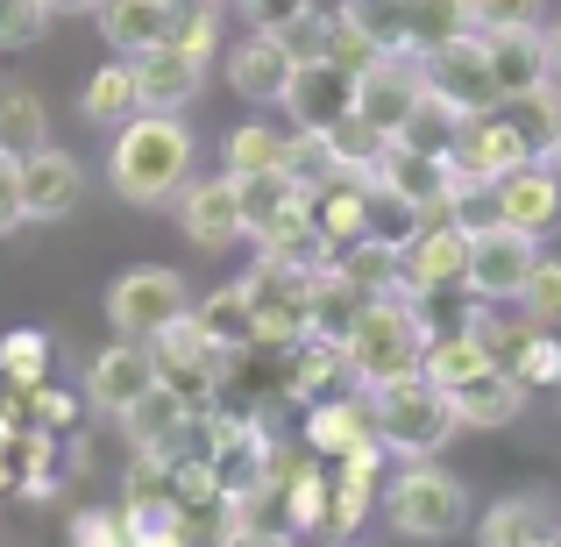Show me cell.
Instances as JSON below:
<instances>
[{
    "label": "cell",
    "instance_id": "cell-1",
    "mask_svg": "<svg viewBox=\"0 0 561 547\" xmlns=\"http://www.w3.org/2000/svg\"><path fill=\"white\" fill-rule=\"evenodd\" d=\"M426 342H434V328H426V299H420V292H383V299H370V314L356 320V334L342 342L348 384H356V391H383V384L420 377V369H426Z\"/></svg>",
    "mask_w": 561,
    "mask_h": 547
},
{
    "label": "cell",
    "instance_id": "cell-2",
    "mask_svg": "<svg viewBox=\"0 0 561 547\" xmlns=\"http://www.w3.org/2000/svg\"><path fill=\"white\" fill-rule=\"evenodd\" d=\"M107 179L128 206H164L171 192H185V179H192L185 114H136V122H122L114 150H107Z\"/></svg>",
    "mask_w": 561,
    "mask_h": 547
},
{
    "label": "cell",
    "instance_id": "cell-3",
    "mask_svg": "<svg viewBox=\"0 0 561 547\" xmlns=\"http://www.w3.org/2000/svg\"><path fill=\"white\" fill-rule=\"evenodd\" d=\"M370 420H377V441H383V455H391V463H434V455L462 434L448 391H440V384H426V369H420V377H405V384H383V391H370Z\"/></svg>",
    "mask_w": 561,
    "mask_h": 547
},
{
    "label": "cell",
    "instance_id": "cell-4",
    "mask_svg": "<svg viewBox=\"0 0 561 547\" xmlns=\"http://www.w3.org/2000/svg\"><path fill=\"white\" fill-rule=\"evenodd\" d=\"M383 520H391V534L405 540H455L469 526V483L455 477V469L434 463H398L391 477H383Z\"/></svg>",
    "mask_w": 561,
    "mask_h": 547
},
{
    "label": "cell",
    "instance_id": "cell-5",
    "mask_svg": "<svg viewBox=\"0 0 561 547\" xmlns=\"http://www.w3.org/2000/svg\"><path fill=\"white\" fill-rule=\"evenodd\" d=\"M206 469H214V483L249 512L277 477H285V455H277L271 426H263L256 412L234 406V412H214V420H206Z\"/></svg>",
    "mask_w": 561,
    "mask_h": 547
},
{
    "label": "cell",
    "instance_id": "cell-6",
    "mask_svg": "<svg viewBox=\"0 0 561 547\" xmlns=\"http://www.w3.org/2000/svg\"><path fill=\"white\" fill-rule=\"evenodd\" d=\"M313 277L320 271H306V263L256 249V263L242 277L249 314H256V349H299L313 334Z\"/></svg>",
    "mask_w": 561,
    "mask_h": 547
},
{
    "label": "cell",
    "instance_id": "cell-7",
    "mask_svg": "<svg viewBox=\"0 0 561 547\" xmlns=\"http://www.w3.org/2000/svg\"><path fill=\"white\" fill-rule=\"evenodd\" d=\"M185 314H192V292H185L179 271H164V263H136V271H122L107 285L114 342H157V334H171Z\"/></svg>",
    "mask_w": 561,
    "mask_h": 547
},
{
    "label": "cell",
    "instance_id": "cell-8",
    "mask_svg": "<svg viewBox=\"0 0 561 547\" xmlns=\"http://www.w3.org/2000/svg\"><path fill=\"white\" fill-rule=\"evenodd\" d=\"M370 185L398 192L405 206H420V214H462V200H477V185L455 171L448 150H420V143H383Z\"/></svg>",
    "mask_w": 561,
    "mask_h": 547
},
{
    "label": "cell",
    "instance_id": "cell-9",
    "mask_svg": "<svg viewBox=\"0 0 561 547\" xmlns=\"http://www.w3.org/2000/svg\"><path fill=\"white\" fill-rule=\"evenodd\" d=\"M420 71H426V93H434L440 107H455L462 122H477V114H497V107H505V86H497L491 50H483L477 29H469V36H455V43H440V50H426Z\"/></svg>",
    "mask_w": 561,
    "mask_h": 547
},
{
    "label": "cell",
    "instance_id": "cell-10",
    "mask_svg": "<svg viewBox=\"0 0 561 547\" xmlns=\"http://www.w3.org/2000/svg\"><path fill=\"white\" fill-rule=\"evenodd\" d=\"M540 263V242L519 235L512 220H469V271H462V292L469 299H519V285L534 277Z\"/></svg>",
    "mask_w": 561,
    "mask_h": 547
},
{
    "label": "cell",
    "instance_id": "cell-11",
    "mask_svg": "<svg viewBox=\"0 0 561 547\" xmlns=\"http://www.w3.org/2000/svg\"><path fill=\"white\" fill-rule=\"evenodd\" d=\"M398 257H405V292H420V299L462 285V271H469V220L462 214H420V228H412V242L398 249Z\"/></svg>",
    "mask_w": 561,
    "mask_h": 547
},
{
    "label": "cell",
    "instance_id": "cell-12",
    "mask_svg": "<svg viewBox=\"0 0 561 547\" xmlns=\"http://www.w3.org/2000/svg\"><path fill=\"white\" fill-rule=\"evenodd\" d=\"M420 100H426L420 57H377V65L356 79V122H370L383 143H398L405 122L420 114Z\"/></svg>",
    "mask_w": 561,
    "mask_h": 547
},
{
    "label": "cell",
    "instance_id": "cell-13",
    "mask_svg": "<svg viewBox=\"0 0 561 547\" xmlns=\"http://www.w3.org/2000/svg\"><path fill=\"white\" fill-rule=\"evenodd\" d=\"M157 384H164V363H157L150 342H114V349H100V356L85 363V406H100L107 420H122V412L142 406Z\"/></svg>",
    "mask_w": 561,
    "mask_h": 547
},
{
    "label": "cell",
    "instance_id": "cell-14",
    "mask_svg": "<svg viewBox=\"0 0 561 547\" xmlns=\"http://www.w3.org/2000/svg\"><path fill=\"white\" fill-rule=\"evenodd\" d=\"M277 107L291 114V128H299V136H334V128L356 114V71L328 65V57H320V65H299Z\"/></svg>",
    "mask_w": 561,
    "mask_h": 547
},
{
    "label": "cell",
    "instance_id": "cell-15",
    "mask_svg": "<svg viewBox=\"0 0 561 547\" xmlns=\"http://www.w3.org/2000/svg\"><path fill=\"white\" fill-rule=\"evenodd\" d=\"M455 171H462L477 192H491L497 179H512L519 164H534V150H526V136L512 128V114H477V122H462V136H455Z\"/></svg>",
    "mask_w": 561,
    "mask_h": 547
},
{
    "label": "cell",
    "instance_id": "cell-16",
    "mask_svg": "<svg viewBox=\"0 0 561 547\" xmlns=\"http://www.w3.org/2000/svg\"><path fill=\"white\" fill-rule=\"evenodd\" d=\"M491 214L512 220L519 235H534V242L561 235V164H519L512 179H497L491 185Z\"/></svg>",
    "mask_w": 561,
    "mask_h": 547
},
{
    "label": "cell",
    "instance_id": "cell-17",
    "mask_svg": "<svg viewBox=\"0 0 561 547\" xmlns=\"http://www.w3.org/2000/svg\"><path fill=\"white\" fill-rule=\"evenodd\" d=\"M179 228L199 249H234L249 242V220H242V185L220 171V179H185L179 192Z\"/></svg>",
    "mask_w": 561,
    "mask_h": 547
},
{
    "label": "cell",
    "instance_id": "cell-18",
    "mask_svg": "<svg viewBox=\"0 0 561 547\" xmlns=\"http://www.w3.org/2000/svg\"><path fill=\"white\" fill-rule=\"evenodd\" d=\"M14 164H22V206H28V220H65L71 206H79L85 171H79V157H71V150L43 143V150L14 157Z\"/></svg>",
    "mask_w": 561,
    "mask_h": 547
},
{
    "label": "cell",
    "instance_id": "cell-19",
    "mask_svg": "<svg viewBox=\"0 0 561 547\" xmlns=\"http://www.w3.org/2000/svg\"><path fill=\"white\" fill-rule=\"evenodd\" d=\"M291 71H299V65H291L285 36H271V29H249V36L228 50V86L242 100H256V107H277V100H285Z\"/></svg>",
    "mask_w": 561,
    "mask_h": 547
},
{
    "label": "cell",
    "instance_id": "cell-20",
    "mask_svg": "<svg viewBox=\"0 0 561 547\" xmlns=\"http://www.w3.org/2000/svg\"><path fill=\"white\" fill-rule=\"evenodd\" d=\"M206 86V65L185 50H171V43H157L150 57H136V100L142 114H185V100Z\"/></svg>",
    "mask_w": 561,
    "mask_h": 547
},
{
    "label": "cell",
    "instance_id": "cell-21",
    "mask_svg": "<svg viewBox=\"0 0 561 547\" xmlns=\"http://www.w3.org/2000/svg\"><path fill=\"white\" fill-rule=\"evenodd\" d=\"M477 36H483V50H491V71H497V86H505V100L526 93V86H548L554 79V65H548V22H540V29H477Z\"/></svg>",
    "mask_w": 561,
    "mask_h": 547
},
{
    "label": "cell",
    "instance_id": "cell-22",
    "mask_svg": "<svg viewBox=\"0 0 561 547\" xmlns=\"http://www.w3.org/2000/svg\"><path fill=\"white\" fill-rule=\"evenodd\" d=\"M526 398H534V391L519 384V369L497 363V369H483V377L455 384L448 406H455V420H462V426H512L526 412Z\"/></svg>",
    "mask_w": 561,
    "mask_h": 547
},
{
    "label": "cell",
    "instance_id": "cell-23",
    "mask_svg": "<svg viewBox=\"0 0 561 547\" xmlns=\"http://www.w3.org/2000/svg\"><path fill=\"white\" fill-rule=\"evenodd\" d=\"M306 441H313V455H328V463H342V455L370 448V441H377L370 391H342V398H328V406H313V420H306Z\"/></svg>",
    "mask_w": 561,
    "mask_h": 547
},
{
    "label": "cell",
    "instance_id": "cell-24",
    "mask_svg": "<svg viewBox=\"0 0 561 547\" xmlns=\"http://www.w3.org/2000/svg\"><path fill=\"white\" fill-rule=\"evenodd\" d=\"M100 36H107L114 57L136 65V57H150L157 43L171 36V8L164 0H107V8H100Z\"/></svg>",
    "mask_w": 561,
    "mask_h": 547
},
{
    "label": "cell",
    "instance_id": "cell-25",
    "mask_svg": "<svg viewBox=\"0 0 561 547\" xmlns=\"http://www.w3.org/2000/svg\"><path fill=\"white\" fill-rule=\"evenodd\" d=\"M285 164H291V128L242 122L220 136V171H234V179H263V171H285Z\"/></svg>",
    "mask_w": 561,
    "mask_h": 547
},
{
    "label": "cell",
    "instance_id": "cell-26",
    "mask_svg": "<svg viewBox=\"0 0 561 547\" xmlns=\"http://www.w3.org/2000/svg\"><path fill=\"white\" fill-rule=\"evenodd\" d=\"M505 114H512V128L526 136L534 164H554V157H561V79L512 93V100H505Z\"/></svg>",
    "mask_w": 561,
    "mask_h": 547
},
{
    "label": "cell",
    "instance_id": "cell-27",
    "mask_svg": "<svg viewBox=\"0 0 561 547\" xmlns=\"http://www.w3.org/2000/svg\"><path fill=\"white\" fill-rule=\"evenodd\" d=\"M192 320H199V328H206V342H214V349H228V356L256 349V314H249L242 277H234V285H220V292H206V299L192 306Z\"/></svg>",
    "mask_w": 561,
    "mask_h": 547
},
{
    "label": "cell",
    "instance_id": "cell-28",
    "mask_svg": "<svg viewBox=\"0 0 561 547\" xmlns=\"http://www.w3.org/2000/svg\"><path fill=\"white\" fill-rule=\"evenodd\" d=\"M79 114H85L93 128H122V122H136V114H142V100H136V65H128V57L100 65L93 79H85V93H79Z\"/></svg>",
    "mask_w": 561,
    "mask_h": 547
},
{
    "label": "cell",
    "instance_id": "cell-29",
    "mask_svg": "<svg viewBox=\"0 0 561 547\" xmlns=\"http://www.w3.org/2000/svg\"><path fill=\"white\" fill-rule=\"evenodd\" d=\"M554 540V520L540 498H497L477 526V547H548Z\"/></svg>",
    "mask_w": 561,
    "mask_h": 547
},
{
    "label": "cell",
    "instance_id": "cell-30",
    "mask_svg": "<svg viewBox=\"0 0 561 547\" xmlns=\"http://www.w3.org/2000/svg\"><path fill=\"white\" fill-rule=\"evenodd\" d=\"M363 314H370V292H356L342 271H320V277H313V334H320V342L342 349L348 334H356Z\"/></svg>",
    "mask_w": 561,
    "mask_h": 547
},
{
    "label": "cell",
    "instance_id": "cell-31",
    "mask_svg": "<svg viewBox=\"0 0 561 547\" xmlns=\"http://www.w3.org/2000/svg\"><path fill=\"white\" fill-rule=\"evenodd\" d=\"M50 143V107L28 86H0V157H28Z\"/></svg>",
    "mask_w": 561,
    "mask_h": 547
},
{
    "label": "cell",
    "instance_id": "cell-32",
    "mask_svg": "<svg viewBox=\"0 0 561 547\" xmlns=\"http://www.w3.org/2000/svg\"><path fill=\"white\" fill-rule=\"evenodd\" d=\"M483 369H497V356L469 328H448V334H434V342H426V384H440V391L483 377Z\"/></svg>",
    "mask_w": 561,
    "mask_h": 547
},
{
    "label": "cell",
    "instance_id": "cell-33",
    "mask_svg": "<svg viewBox=\"0 0 561 547\" xmlns=\"http://www.w3.org/2000/svg\"><path fill=\"white\" fill-rule=\"evenodd\" d=\"M405 29H412V57L440 50V43L469 36L477 29V8L469 0H405Z\"/></svg>",
    "mask_w": 561,
    "mask_h": 547
},
{
    "label": "cell",
    "instance_id": "cell-34",
    "mask_svg": "<svg viewBox=\"0 0 561 547\" xmlns=\"http://www.w3.org/2000/svg\"><path fill=\"white\" fill-rule=\"evenodd\" d=\"M328 505H334V477L313 463L291 469L285 483V512H291V534H328Z\"/></svg>",
    "mask_w": 561,
    "mask_h": 547
},
{
    "label": "cell",
    "instance_id": "cell-35",
    "mask_svg": "<svg viewBox=\"0 0 561 547\" xmlns=\"http://www.w3.org/2000/svg\"><path fill=\"white\" fill-rule=\"evenodd\" d=\"M43 377H50V334L14 328L8 342H0V384H8V391H36Z\"/></svg>",
    "mask_w": 561,
    "mask_h": 547
},
{
    "label": "cell",
    "instance_id": "cell-36",
    "mask_svg": "<svg viewBox=\"0 0 561 547\" xmlns=\"http://www.w3.org/2000/svg\"><path fill=\"white\" fill-rule=\"evenodd\" d=\"M50 22H57L50 0H0V50H36Z\"/></svg>",
    "mask_w": 561,
    "mask_h": 547
},
{
    "label": "cell",
    "instance_id": "cell-37",
    "mask_svg": "<svg viewBox=\"0 0 561 547\" xmlns=\"http://www.w3.org/2000/svg\"><path fill=\"white\" fill-rule=\"evenodd\" d=\"M519 306L534 314V328H561V257H548V249H540L534 277L519 285Z\"/></svg>",
    "mask_w": 561,
    "mask_h": 547
},
{
    "label": "cell",
    "instance_id": "cell-38",
    "mask_svg": "<svg viewBox=\"0 0 561 547\" xmlns=\"http://www.w3.org/2000/svg\"><path fill=\"white\" fill-rule=\"evenodd\" d=\"M505 369H519L526 391H548V384L561 391V334H554V328H540V334H534V342H526Z\"/></svg>",
    "mask_w": 561,
    "mask_h": 547
},
{
    "label": "cell",
    "instance_id": "cell-39",
    "mask_svg": "<svg viewBox=\"0 0 561 547\" xmlns=\"http://www.w3.org/2000/svg\"><path fill=\"white\" fill-rule=\"evenodd\" d=\"M377 36H370V29H363L356 22V14H334V36H328V65H342V71H356V79H363V71H370L377 65Z\"/></svg>",
    "mask_w": 561,
    "mask_h": 547
},
{
    "label": "cell",
    "instance_id": "cell-40",
    "mask_svg": "<svg viewBox=\"0 0 561 547\" xmlns=\"http://www.w3.org/2000/svg\"><path fill=\"white\" fill-rule=\"evenodd\" d=\"M164 43L206 65V57L220 50V22H214V8H179V14H171V36H164Z\"/></svg>",
    "mask_w": 561,
    "mask_h": 547
},
{
    "label": "cell",
    "instance_id": "cell-41",
    "mask_svg": "<svg viewBox=\"0 0 561 547\" xmlns=\"http://www.w3.org/2000/svg\"><path fill=\"white\" fill-rule=\"evenodd\" d=\"M285 36V50H291V65H320L328 57V36H334V14H320V8H306L299 22H285L277 29Z\"/></svg>",
    "mask_w": 561,
    "mask_h": 547
},
{
    "label": "cell",
    "instance_id": "cell-42",
    "mask_svg": "<svg viewBox=\"0 0 561 547\" xmlns=\"http://www.w3.org/2000/svg\"><path fill=\"white\" fill-rule=\"evenodd\" d=\"M477 29H540L548 22V0H469Z\"/></svg>",
    "mask_w": 561,
    "mask_h": 547
},
{
    "label": "cell",
    "instance_id": "cell-43",
    "mask_svg": "<svg viewBox=\"0 0 561 547\" xmlns=\"http://www.w3.org/2000/svg\"><path fill=\"white\" fill-rule=\"evenodd\" d=\"M71 547H128V526H122V512H114V505H93V512H79V520H71Z\"/></svg>",
    "mask_w": 561,
    "mask_h": 547
},
{
    "label": "cell",
    "instance_id": "cell-44",
    "mask_svg": "<svg viewBox=\"0 0 561 547\" xmlns=\"http://www.w3.org/2000/svg\"><path fill=\"white\" fill-rule=\"evenodd\" d=\"M22 220H28V206H22V164L0 157V235H14Z\"/></svg>",
    "mask_w": 561,
    "mask_h": 547
},
{
    "label": "cell",
    "instance_id": "cell-45",
    "mask_svg": "<svg viewBox=\"0 0 561 547\" xmlns=\"http://www.w3.org/2000/svg\"><path fill=\"white\" fill-rule=\"evenodd\" d=\"M306 8H313V0H242V14H249L256 29H271V36H277L285 22H299Z\"/></svg>",
    "mask_w": 561,
    "mask_h": 547
},
{
    "label": "cell",
    "instance_id": "cell-46",
    "mask_svg": "<svg viewBox=\"0 0 561 547\" xmlns=\"http://www.w3.org/2000/svg\"><path fill=\"white\" fill-rule=\"evenodd\" d=\"M220 547H291V534H285V526H228V540H220Z\"/></svg>",
    "mask_w": 561,
    "mask_h": 547
},
{
    "label": "cell",
    "instance_id": "cell-47",
    "mask_svg": "<svg viewBox=\"0 0 561 547\" xmlns=\"http://www.w3.org/2000/svg\"><path fill=\"white\" fill-rule=\"evenodd\" d=\"M50 8H57V14H100L107 0H50Z\"/></svg>",
    "mask_w": 561,
    "mask_h": 547
},
{
    "label": "cell",
    "instance_id": "cell-48",
    "mask_svg": "<svg viewBox=\"0 0 561 547\" xmlns=\"http://www.w3.org/2000/svg\"><path fill=\"white\" fill-rule=\"evenodd\" d=\"M548 65H554V79H561V22H548Z\"/></svg>",
    "mask_w": 561,
    "mask_h": 547
},
{
    "label": "cell",
    "instance_id": "cell-49",
    "mask_svg": "<svg viewBox=\"0 0 561 547\" xmlns=\"http://www.w3.org/2000/svg\"><path fill=\"white\" fill-rule=\"evenodd\" d=\"M164 8H171V14H179V8H206V0H164Z\"/></svg>",
    "mask_w": 561,
    "mask_h": 547
},
{
    "label": "cell",
    "instance_id": "cell-50",
    "mask_svg": "<svg viewBox=\"0 0 561 547\" xmlns=\"http://www.w3.org/2000/svg\"><path fill=\"white\" fill-rule=\"evenodd\" d=\"M548 547H561V526H554V540H548Z\"/></svg>",
    "mask_w": 561,
    "mask_h": 547
},
{
    "label": "cell",
    "instance_id": "cell-51",
    "mask_svg": "<svg viewBox=\"0 0 561 547\" xmlns=\"http://www.w3.org/2000/svg\"><path fill=\"white\" fill-rule=\"evenodd\" d=\"M554 164H561V157H554Z\"/></svg>",
    "mask_w": 561,
    "mask_h": 547
}]
</instances>
